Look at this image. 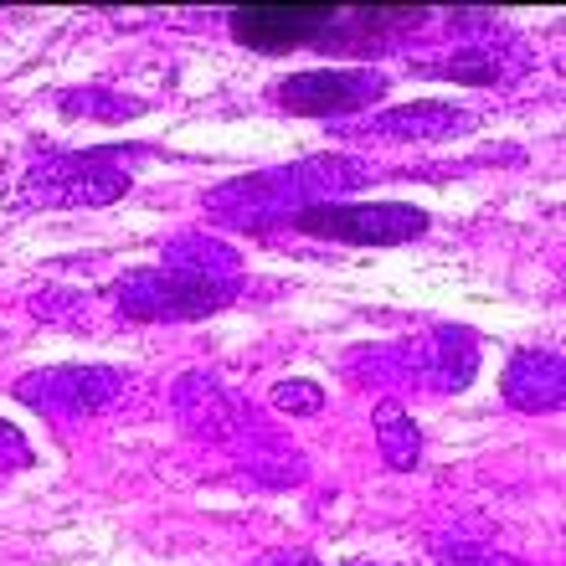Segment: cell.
Listing matches in <instances>:
<instances>
[{"label":"cell","instance_id":"3957f363","mask_svg":"<svg viewBox=\"0 0 566 566\" xmlns=\"http://www.w3.org/2000/svg\"><path fill=\"white\" fill-rule=\"evenodd\" d=\"M366 98V83L356 73H335V67H319V73H294L279 83V104L294 108V114H335V108H360Z\"/></svg>","mask_w":566,"mask_h":566},{"label":"cell","instance_id":"7a4b0ae2","mask_svg":"<svg viewBox=\"0 0 566 566\" xmlns=\"http://www.w3.org/2000/svg\"><path fill=\"white\" fill-rule=\"evenodd\" d=\"M329 21H340V6L329 0H258V6H238L232 11V31L242 42L283 52L294 42H314Z\"/></svg>","mask_w":566,"mask_h":566},{"label":"cell","instance_id":"6da1fadb","mask_svg":"<svg viewBox=\"0 0 566 566\" xmlns=\"http://www.w3.org/2000/svg\"><path fill=\"white\" fill-rule=\"evenodd\" d=\"M294 232L319 242H360V248H381V242H412L428 232V217L407 201H366V207H310L294 217Z\"/></svg>","mask_w":566,"mask_h":566},{"label":"cell","instance_id":"277c9868","mask_svg":"<svg viewBox=\"0 0 566 566\" xmlns=\"http://www.w3.org/2000/svg\"><path fill=\"white\" fill-rule=\"evenodd\" d=\"M279 402L283 407H314L319 402V391L314 387H279Z\"/></svg>","mask_w":566,"mask_h":566}]
</instances>
